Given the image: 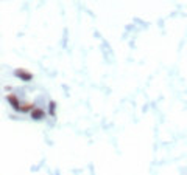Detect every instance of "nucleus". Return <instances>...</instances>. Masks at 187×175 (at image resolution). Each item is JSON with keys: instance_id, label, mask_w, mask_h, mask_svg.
<instances>
[{"instance_id": "obj_1", "label": "nucleus", "mask_w": 187, "mask_h": 175, "mask_svg": "<svg viewBox=\"0 0 187 175\" xmlns=\"http://www.w3.org/2000/svg\"><path fill=\"white\" fill-rule=\"evenodd\" d=\"M14 76H16L17 79L24 81V82H30V81L33 79V73L28 71V70H25V68H16V70H14Z\"/></svg>"}, {"instance_id": "obj_2", "label": "nucleus", "mask_w": 187, "mask_h": 175, "mask_svg": "<svg viewBox=\"0 0 187 175\" xmlns=\"http://www.w3.org/2000/svg\"><path fill=\"white\" fill-rule=\"evenodd\" d=\"M7 101H8V104L16 110V112H19L21 110V105H22V102L19 101V98L16 96V95H8L7 96Z\"/></svg>"}, {"instance_id": "obj_3", "label": "nucleus", "mask_w": 187, "mask_h": 175, "mask_svg": "<svg viewBox=\"0 0 187 175\" xmlns=\"http://www.w3.org/2000/svg\"><path fill=\"white\" fill-rule=\"evenodd\" d=\"M30 116H31V119H34V121H41V119H44V116H45V112H44L42 109H38V107H34V109L30 112Z\"/></svg>"}, {"instance_id": "obj_4", "label": "nucleus", "mask_w": 187, "mask_h": 175, "mask_svg": "<svg viewBox=\"0 0 187 175\" xmlns=\"http://www.w3.org/2000/svg\"><path fill=\"white\" fill-rule=\"evenodd\" d=\"M33 109H34V104H33V102H24V104L21 105V110H19V112H22V113H30Z\"/></svg>"}, {"instance_id": "obj_5", "label": "nucleus", "mask_w": 187, "mask_h": 175, "mask_svg": "<svg viewBox=\"0 0 187 175\" xmlns=\"http://www.w3.org/2000/svg\"><path fill=\"white\" fill-rule=\"evenodd\" d=\"M55 107H56L55 101H50V102H48V115H50V116H55V115H56V112H55Z\"/></svg>"}]
</instances>
